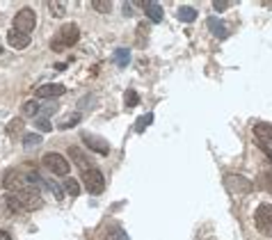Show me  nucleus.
<instances>
[{"label": "nucleus", "mask_w": 272, "mask_h": 240, "mask_svg": "<svg viewBox=\"0 0 272 240\" xmlns=\"http://www.w3.org/2000/svg\"><path fill=\"white\" fill-rule=\"evenodd\" d=\"M64 92H67L64 85H60V82H48V85L37 87L34 96H37V99H57V96H62Z\"/></svg>", "instance_id": "obj_8"}, {"label": "nucleus", "mask_w": 272, "mask_h": 240, "mask_svg": "<svg viewBox=\"0 0 272 240\" xmlns=\"http://www.w3.org/2000/svg\"><path fill=\"white\" fill-rule=\"evenodd\" d=\"M55 110H57V106H55V103H51V106H48L46 110H44V117L48 119V114H51V112H55Z\"/></svg>", "instance_id": "obj_33"}, {"label": "nucleus", "mask_w": 272, "mask_h": 240, "mask_svg": "<svg viewBox=\"0 0 272 240\" xmlns=\"http://www.w3.org/2000/svg\"><path fill=\"white\" fill-rule=\"evenodd\" d=\"M34 126L39 128L41 133H48V131H53V124H51V121H48L46 117H39V119L34 121Z\"/></svg>", "instance_id": "obj_28"}, {"label": "nucleus", "mask_w": 272, "mask_h": 240, "mask_svg": "<svg viewBox=\"0 0 272 240\" xmlns=\"http://www.w3.org/2000/svg\"><path fill=\"white\" fill-rule=\"evenodd\" d=\"M64 187H67V192L71 194V197H78L80 194V186H78V181L76 179H67L64 181Z\"/></svg>", "instance_id": "obj_26"}, {"label": "nucleus", "mask_w": 272, "mask_h": 240, "mask_svg": "<svg viewBox=\"0 0 272 240\" xmlns=\"http://www.w3.org/2000/svg\"><path fill=\"white\" fill-rule=\"evenodd\" d=\"M5 206H7V211L12 215H19V213H23L26 208L21 206V201L16 199V194H5Z\"/></svg>", "instance_id": "obj_17"}, {"label": "nucleus", "mask_w": 272, "mask_h": 240, "mask_svg": "<svg viewBox=\"0 0 272 240\" xmlns=\"http://www.w3.org/2000/svg\"><path fill=\"white\" fill-rule=\"evenodd\" d=\"M82 140L87 142V147L92 149V151H96L99 156H108V154H110V147H108V142L103 140V137H96V135L85 133V135H82Z\"/></svg>", "instance_id": "obj_9"}, {"label": "nucleus", "mask_w": 272, "mask_h": 240, "mask_svg": "<svg viewBox=\"0 0 272 240\" xmlns=\"http://www.w3.org/2000/svg\"><path fill=\"white\" fill-rule=\"evenodd\" d=\"M7 44H9L12 48H16V51L27 48V46H30V34H23V32L12 30V32H7Z\"/></svg>", "instance_id": "obj_11"}, {"label": "nucleus", "mask_w": 272, "mask_h": 240, "mask_svg": "<svg viewBox=\"0 0 272 240\" xmlns=\"http://www.w3.org/2000/svg\"><path fill=\"white\" fill-rule=\"evenodd\" d=\"M82 183H85V190L89 194H101L106 190V176H103V172L96 169V167L82 172Z\"/></svg>", "instance_id": "obj_4"}, {"label": "nucleus", "mask_w": 272, "mask_h": 240, "mask_svg": "<svg viewBox=\"0 0 272 240\" xmlns=\"http://www.w3.org/2000/svg\"><path fill=\"white\" fill-rule=\"evenodd\" d=\"M78 121H80V112H73V114H69V117H64V119H62L60 128H62V131H69V128H73Z\"/></svg>", "instance_id": "obj_23"}, {"label": "nucleus", "mask_w": 272, "mask_h": 240, "mask_svg": "<svg viewBox=\"0 0 272 240\" xmlns=\"http://www.w3.org/2000/svg\"><path fill=\"white\" fill-rule=\"evenodd\" d=\"M80 39V30L76 23H67V26L60 27V34L57 39L53 41V51H62V48H71L76 41Z\"/></svg>", "instance_id": "obj_2"}, {"label": "nucleus", "mask_w": 272, "mask_h": 240, "mask_svg": "<svg viewBox=\"0 0 272 240\" xmlns=\"http://www.w3.org/2000/svg\"><path fill=\"white\" fill-rule=\"evenodd\" d=\"M124 103H126V107H135V106H137V103H139L137 92H135V89H128L126 96H124Z\"/></svg>", "instance_id": "obj_25"}, {"label": "nucleus", "mask_w": 272, "mask_h": 240, "mask_svg": "<svg viewBox=\"0 0 272 240\" xmlns=\"http://www.w3.org/2000/svg\"><path fill=\"white\" fill-rule=\"evenodd\" d=\"M48 190H53L57 199H64V194H62V190H60V186H57V183H53V181H51V183H48Z\"/></svg>", "instance_id": "obj_32"}, {"label": "nucleus", "mask_w": 272, "mask_h": 240, "mask_svg": "<svg viewBox=\"0 0 272 240\" xmlns=\"http://www.w3.org/2000/svg\"><path fill=\"white\" fill-rule=\"evenodd\" d=\"M229 7H231L229 0H215V2H213V9H215V12H224V9H229Z\"/></svg>", "instance_id": "obj_31"}, {"label": "nucleus", "mask_w": 272, "mask_h": 240, "mask_svg": "<svg viewBox=\"0 0 272 240\" xmlns=\"http://www.w3.org/2000/svg\"><path fill=\"white\" fill-rule=\"evenodd\" d=\"M151 121H153V112L144 114V117H139V119H137V126H135V131H137V133H142V131H144V128L151 124Z\"/></svg>", "instance_id": "obj_27"}, {"label": "nucleus", "mask_w": 272, "mask_h": 240, "mask_svg": "<svg viewBox=\"0 0 272 240\" xmlns=\"http://www.w3.org/2000/svg\"><path fill=\"white\" fill-rule=\"evenodd\" d=\"M39 112H41V106H39V101L37 99L23 103V114H26V117H37Z\"/></svg>", "instance_id": "obj_20"}, {"label": "nucleus", "mask_w": 272, "mask_h": 240, "mask_svg": "<svg viewBox=\"0 0 272 240\" xmlns=\"http://www.w3.org/2000/svg\"><path fill=\"white\" fill-rule=\"evenodd\" d=\"M208 27H211V32L215 34V37H219V39H224L226 34H229V26H226L224 21L215 19V16H211V19H208Z\"/></svg>", "instance_id": "obj_15"}, {"label": "nucleus", "mask_w": 272, "mask_h": 240, "mask_svg": "<svg viewBox=\"0 0 272 240\" xmlns=\"http://www.w3.org/2000/svg\"><path fill=\"white\" fill-rule=\"evenodd\" d=\"M112 62L119 69H126V64L131 62V51H126V48H117L114 55H112Z\"/></svg>", "instance_id": "obj_16"}, {"label": "nucleus", "mask_w": 272, "mask_h": 240, "mask_svg": "<svg viewBox=\"0 0 272 240\" xmlns=\"http://www.w3.org/2000/svg\"><path fill=\"white\" fill-rule=\"evenodd\" d=\"M23 131V121L21 119H12L9 121V128H7V133L12 135V133H21Z\"/></svg>", "instance_id": "obj_30"}, {"label": "nucleus", "mask_w": 272, "mask_h": 240, "mask_svg": "<svg viewBox=\"0 0 272 240\" xmlns=\"http://www.w3.org/2000/svg\"><path fill=\"white\" fill-rule=\"evenodd\" d=\"M176 16H179V21H183V23H192V21L197 19V9H194V7H179Z\"/></svg>", "instance_id": "obj_18"}, {"label": "nucleus", "mask_w": 272, "mask_h": 240, "mask_svg": "<svg viewBox=\"0 0 272 240\" xmlns=\"http://www.w3.org/2000/svg\"><path fill=\"white\" fill-rule=\"evenodd\" d=\"M254 135L259 137V144H272V124H256Z\"/></svg>", "instance_id": "obj_13"}, {"label": "nucleus", "mask_w": 272, "mask_h": 240, "mask_svg": "<svg viewBox=\"0 0 272 240\" xmlns=\"http://www.w3.org/2000/svg\"><path fill=\"white\" fill-rule=\"evenodd\" d=\"M142 7H144V14L149 16L151 23H160V21H163V7H160L158 2H151V0H149V2H144Z\"/></svg>", "instance_id": "obj_14"}, {"label": "nucleus", "mask_w": 272, "mask_h": 240, "mask_svg": "<svg viewBox=\"0 0 272 240\" xmlns=\"http://www.w3.org/2000/svg\"><path fill=\"white\" fill-rule=\"evenodd\" d=\"M2 53H5V51H2V46H0V55H2Z\"/></svg>", "instance_id": "obj_36"}, {"label": "nucleus", "mask_w": 272, "mask_h": 240, "mask_svg": "<svg viewBox=\"0 0 272 240\" xmlns=\"http://www.w3.org/2000/svg\"><path fill=\"white\" fill-rule=\"evenodd\" d=\"M69 158L76 162V165L82 169V172H87V169H92L89 167V160H87V156H85V151L82 149H78V147H69Z\"/></svg>", "instance_id": "obj_12"}, {"label": "nucleus", "mask_w": 272, "mask_h": 240, "mask_svg": "<svg viewBox=\"0 0 272 240\" xmlns=\"http://www.w3.org/2000/svg\"><path fill=\"white\" fill-rule=\"evenodd\" d=\"M34 26H37V16H34L30 7H23L21 12H16V16H14V30L16 32L30 34L34 30Z\"/></svg>", "instance_id": "obj_6"}, {"label": "nucleus", "mask_w": 272, "mask_h": 240, "mask_svg": "<svg viewBox=\"0 0 272 240\" xmlns=\"http://www.w3.org/2000/svg\"><path fill=\"white\" fill-rule=\"evenodd\" d=\"M131 9H133V5H131V2H128V5H124V14H126V16H131Z\"/></svg>", "instance_id": "obj_34"}, {"label": "nucleus", "mask_w": 272, "mask_h": 240, "mask_svg": "<svg viewBox=\"0 0 272 240\" xmlns=\"http://www.w3.org/2000/svg\"><path fill=\"white\" fill-rule=\"evenodd\" d=\"M41 160L48 167V172H53L55 176H67L69 174V160L62 154H46Z\"/></svg>", "instance_id": "obj_7"}, {"label": "nucleus", "mask_w": 272, "mask_h": 240, "mask_svg": "<svg viewBox=\"0 0 272 240\" xmlns=\"http://www.w3.org/2000/svg\"><path fill=\"white\" fill-rule=\"evenodd\" d=\"M92 7L96 9V12H101V14H108L112 5H110L108 0H94V2H92Z\"/></svg>", "instance_id": "obj_29"}, {"label": "nucleus", "mask_w": 272, "mask_h": 240, "mask_svg": "<svg viewBox=\"0 0 272 240\" xmlns=\"http://www.w3.org/2000/svg\"><path fill=\"white\" fill-rule=\"evenodd\" d=\"M0 240H12V236L7 234V231H0Z\"/></svg>", "instance_id": "obj_35"}, {"label": "nucleus", "mask_w": 272, "mask_h": 240, "mask_svg": "<svg viewBox=\"0 0 272 240\" xmlns=\"http://www.w3.org/2000/svg\"><path fill=\"white\" fill-rule=\"evenodd\" d=\"M37 144H41V135L30 133V135L23 137V147H26V149H32V147H37Z\"/></svg>", "instance_id": "obj_24"}, {"label": "nucleus", "mask_w": 272, "mask_h": 240, "mask_svg": "<svg viewBox=\"0 0 272 240\" xmlns=\"http://www.w3.org/2000/svg\"><path fill=\"white\" fill-rule=\"evenodd\" d=\"M224 187L231 194H249L254 190V183L249 179H245L243 174H226Z\"/></svg>", "instance_id": "obj_5"}, {"label": "nucleus", "mask_w": 272, "mask_h": 240, "mask_svg": "<svg viewBox=\"0 0 272 240\" xmlns=\"http://www.w3.org/2000/svg\"><path fill=\"white\" fill-rule=\"evenodd\" d=\"M48 9H51V14H53L55 19H60V16L67 14V2H62V0H51V2H48Z\"/></svg>", "instance_id": "obj_19"}, {"label": "nucleus", "mask_w": 272, "mask_h": 240, "mask_svg": "<svg viewBox=\"0 0 272 240\" xmlns=\"http://www.w3.org/2000/svg\"><path fill=\"white\" fill-rule=\"evenodd\" d=\"M254 224L259 234L272 236V204H259L254 211Z\"/></svg>", "instance_id": "obj_3"}, {"label": "nucleus", "mask_w": 272, "mask_h": 240, "mask_svg": "<svg viewBox=\"0 0 272 240\" xmlns=\"http://www.w3.org/2000/svg\"><path fill=\"white\" fill-rule=\"evenodd\" d=\"M16 199L21 201V206L26 208V211H37V208L44 206V199H41V192L37 187H32L27 183L26 187H21L19 192H16Z\"/></svg>", "instance_id": "obj_1"}, {"label": "nucleus", "mask_w": 272, "mask_h": 240, "mask_svg": "<svg viewBox=\"0 0 272 240\" xmlns=\"http://www.w3.org/2000/svg\"><path fill=\"white\" fill-rule=\"evenodd\" d=\"M103 240H128V236L124 234V229L121 227H112V229H108L106 231Z\"/></svg>", "instance_id": "obj_22"}, {"label": "nucleus", "mask_w": 272, "mask_h": 240, "mask_svg": "<svg viewBox=\"0 0 272 240\" xmlns=\"http://www.w3.org/2000/svg\"><path fill=\"white\" fill-rule=\"evenodd\" d=\"M2 186H5V190H9L12 194H16L21 190V187H26V179L23 176H19L16 172H7L5 174V179H2Z\"/></svg>", "instance_id": "obj_10"}, {"label": "nucleus", "mask_w": 272, "mask_h": 240, "mask_svg": "<svg viewBox=\"0 0 272 240\" xmlns=\"http://www.w3.org/2000/svg\"><path fill=\"white\" fill-rule=\"evenodd\" d=\"M26 181H27V183H30L32 187H37V190H48V183H44V179H41L37 172H30V174L26 176Z\"/></svg>", "instance_id": "obj_21"}]
</instances>
